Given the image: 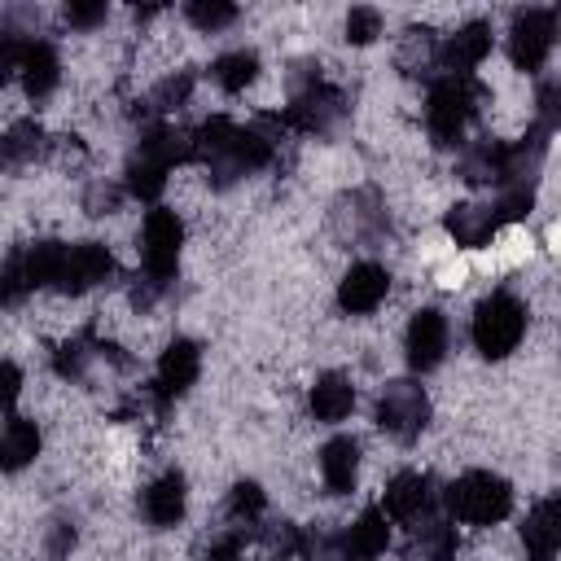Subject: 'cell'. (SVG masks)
Instances as JSON below:
<instances>
[{"instance_id":"cell-3","label":"cell","mask_w":561,"mask_h":561,"mask_svg":"<svg viewBox=\"0 0 561 561\" xmlns=\"http://www.w3.org/2000/svg\"><path fill=\"white\" fill-rule=\"evenodd\" d=\"M447 513L465 526H495L513 508V486L491 469H469L447 486Z\"/></svg>"},{"instance_id":"cell-31","label":"cell","mask_w":561,"mask_h":561,"mask_svg":"<svg viewBox=\"0 0 561 561\" xmlns=\"http://www.w3.org/2000/svg\"><path fill=\"white\" fill-rule=\"evenodd\" d=\"M377 35H381V13H377V9L359 4V9L346 13V39H351V44H373Z\"/></svg>"},{"instance_id":"cell-6","label":"cell","mask_w":561,"mask_h":561,"mask_svg":"<svg viewBox=\"0 0 561 561\" xmlns=\"http://www.w3.org/2000/svg\"><path fill=\"white\" fill-rule=\"evenodd\" d=\"M0 66L9 75H18L26 96H35V101L48 96L57 88V79H61V57H57V48L48 39H18V35H9L4 48H0Z\"/></svg>"},{"instance_id":"cell-4","label":"cell","mask_w":561,"mask_h":561,"mask_svg":"<svg viewBox=\"0 0 561 561\" xmlns=\"http://www.w3.org/2000/svg\"><path fill=\"white\" fill-rule=\"evenodd\" d=\"M526 337V302L513 294H486L473 311V346L486 359H504L517 351V342Z\"/></svg>"},{"instance_id":"cell-32","label":"cell","mask_w":561,"mask_h":561,"mask_svg":"<svg viewBox=\"0 0 561 561\" xmlns=\"http://www.w3.org/2000/svg\"><path fill=\"white\" fill-rule=\"evenodd\" d=\"M535 105H539V127H543V131L561 127V75H557V79H548V83L539 88Z\"/></svg>"},{"instance_id":"cell-1","label":"cell","mask_w":561,"mask_h":561,"mask_svg":"<svg viewBox=\"0 0 561 561\" xmlns=\"http://www.w3.org/2000/svg\"><path fill=\"white\" fill-rule=\"evenodd\" d=\"M180 245H184V219L167 206H153L140 224V272H145V302L153 294H162L175 280V263H180Z\"/></svg>"},{"instance_id":"cell-22","label":"cell","mask_w":561,"mask_h":561,"mask_svg":"<svg viewBox=\"0 0 561 561\" xmlns=\"http://www.w3.org/2000/svg\"><path fill=\"white\" fill-rule=\"evenodd\" d=\"M403 561H456V530H451V522L430 517V522L412 526Z\"/></svg>"},{"instance_id":"cell-30","label":"cell","mask_w":561,"mask_h":561,"mask_svg":"<svg viewBox=\"0 0 561 561\" xmlns=\"http://www.w3.org/2000/svg\"><path fill=\"white\" fill-rule=\"evenodd\" d=\"M39 140H44V131H39L35 123H13V127H9V136H4V162H9V167H18L22 158L39 153Z\"/></svg>"},{"instance_id":"cell-28","label":"cell","mask_w":561,"mask_h":561,"mask_svg":"<svg viewBox=\"0 0 561 561\" xmlns=\"http://www.w3.org/2000/svg\"><path fill=\"white\" fill-rule=\"evenodd\" d=\"M184 13L197 31H224L237 22V4H224V0H193Z\"/></svg>"},{"instance_id":"cell-12","label":"cell","mask_w":561,"mask_h":561,"mask_svg":"<svg viewBox=\"0 0 561 561\" xmlns=\"http://www.w3.org/2000/svg\"><path fill=\"white\" fill-rule=\"evenodd\" d=\"M386 517L390 522H403V526H421L434 517V491H430V478L425 473H394L386 482V500H381Z\"/></svg>"},{"instance_id":"cell-18","label":"cell","mask_w":561,"mask_h":561,"mask_svg":"<svg viewBox=\"0 0 561 561\" xmlns=\"http://www.w3.org/2000/svg\"><path fill=\"white\" fill-rule=\"evenodd\" d=\"M500 228V215L495 206H482V202H460L447 210V237L460 245V250H482Z\"/></svg>"},{"instance_id":"cell-11","label":"cell","mask_w":561,"mask_h":561,"mask_svg":"<svg viewBox=\"0 0 561 561\" xmlns=\"http://www.w3.org/2000/svg\"><path fill=\"white\" fill-rule=\"evenodd\" d=\"M491 57V26L486 22H465L438 44V66L451 79H473V70Z\"/></svg>"},{"instance_id":"cell-19","label":"cell","mask_w":561,"mask_h":561,"mask_svg":"<svg viewBox=\"0 0 561 561\" xmlns=\"http://www.w3.org/2000/svg\"><path fill=\"white\" fill-rule=\"evenodd\" d=\"M320 478L333 495H346L355 491V478H359V443L355 438H329L320 447Z\"/></svg>"},{"instance_id":"cell-24","label":"cell","mask_w":561,"mask_h":561,"mask_svg":"<svg viewBox=\"0 0 561 561\" xmlns=\"http://www.w3.org/2000/svg\"><path fill=\"white\" fill-rule=\"evenodd\" d=\"M210 79H215L224 92H245V88L259 79V53H250V48H237V53H224V57H215V66H210Z\"/></svg>"},{"instance_id":"cell-13","label":"cell","mask_w":561,"mask_h":561,"mask_svg":"<svg viewBox=\"0 0 561 561\" xmlns=\"http://www.w3.org/2000/svg\"><path fill=\"white\" fill-rule=\"evenodd\" d=\"M110 272H114V254H110L101 241L66 245V263H61V280H57V289H61V294H83V289L110 280Z\"/></svg>"},{"instance_id":"cell-7","label":"cell","mask_w":561,"mask_h":561,"mask_svg":"<svg viewBox=\"0 0 561 561\" xmlns=\"http://www.w3.org/2000/svg\"><path fill=\"white\" fill-rule=\"evenodd\" d=\"M425 421H430V399H425V390L416 381H390L381 390V399H377V425L390 438L412 443V438H421Z\"/></svg>"},{"instance_id":"cell-25","label":"cell","mask_w":561,"mask_h":561,"mask_svg":"<svg viewBox=\"0 0 561 561\" xmlns=\"http://www.w3.org/2000/svg\"><path fill=\"white\" fill-rule=\"evenodd\" d=\"M127 193L131 197H140V202H158L162 197V188H167V171L162 167H153V162H145V158H131L127 162Z\"/></svg>"},{"instance_id":"cell-33","label":"cell","mask_w":561,"mask_h":561,"mask_svg":"<svg viewBox=\"0 0 561 561\" xmlns=\"http://www.w3.org/2000/svg\"><path fill=\"white\" fill-rule=\"evenodd\" d=\"M66 22L75 31H92L105 22V0H92V4H66Z\"/></svg>"},{"instance_id":"cell-21","label":"cell","mask_w":561,"mask_h":561,"mask_svg":"<svg viewBox=\"0 0 561 561\" xmlns=\"http://www.w3.org/2000/svg\"><path fill=\"white\" fill-rule=\"evenodd\" d=\"M184 504H188V491H184V478L180 473H162L158 482L145 486V517L149 526H175L184 517Z\"/></svg>"},{"instance_id":"cell-10","label":"cell","mask_w":561,"mask_h":561,"mask_svg":"<svg viewBox=\"0 0 561 561\" xmlns=\"http://www.w3.org/2000/svg\"><path fill=\"white\" fill-rule=\"evenodd\" d=\"M197 373H202V351H197V342H188V337H175L167 351H162V359H158V377H153V403L158 408H167V403H175L193 381H197Z\"/></svg>"},{"instance_id":"cell-20","label":"cell","mask_w":561,"mask_h":561,"mask_svg":"<svg viewBox=\"0 0 561 561\" xmlns=\"http://www.w3.org/2000/svg\"><path fill=\"white\" fill-rule=\"evenodd\" d=\"M351 408H355V386H351V377H342V373L316 377V386H311V416H316V421L337 425V421L351 416Z\"/></svg>"},{"instance_id":"cell-26","label":"cell","mask_w":561,"mask_h":561,"mask_svg":"<svg viewBox=\"0 0 561 561\" xmlns=\"http://www.w3.org/2000/svg\"><path fill=\"white\" fill-rule=\"evenodd\" d=\"M101 351V342H92L88 333H79V337H66L61 346H57V355H53V368L61 373V377H83V368H88V359Z\"/></svg>"},{"instance_id":"cell-16","label":"cell","mask_w":561,"mask_h":561,"mask_svg":"<svg viewBox=\"0 0 561 561\" xmlns=\"http://www.w3.org/2000/svg\"><path fill=\"white\" fill-rule=\"evenodd\" d=\"M522 543L530 561H552L561 552V495L539 500L522 522Z\"/></svg>"},{"instance_id":"cell-14","label":"cell","mask_w":561,"mask_h":561,"mask_svg":"<svg viewBox=\"0 0 561 561\" xmlns=\"http://www.w3.org/2000/svg\"><path fill=\"white\" fill-rule=\"evenodd\" d=\"M337 557L342 561H377L390 548V517L386 508H364L342 535H337Z\"/></svg>"},{"instance_id":"cell-15","label":"cell","mask_w":561,"mask_h":561,"mask_svg":"<svg viewBox=\"0 0 561 561\" xmlns=\"http://www.w3.org/2000/svg\"><path fill=\"white\" fill-rule=\"evenodd\" d=\"M447 316L443 311H434V307H421L416 316H412V324H408V364L416 368V373H430V368H438L443 364V355H447Z\"/></svg>"},{"instance_id":"cell-35","label":"cell","mask_w":561,"mask_h":561,"mask_svg":"<svg viewBox=\"0 0 561 561\" xmlns=\"http://www.w3.org/2000/svg\"><path fill=\"white\" fill-rule=\"evenodd\" d=\"M70 548H75V530H70V526H53V535H48V557L61 561Z\"/></svg>"},{"instance_id":"cell-8","label":"cell","mask_w":561,"mask_h":561,"mask_svg":"<svg viewBox=\"0 0 561 561\" xmlns=\"http://www.w3.org/2000/svg\"><path fill=\"white\" fill-rule=\"evenodd\" d=\"M557 44V13L552 9H522L508 26V61L517 70H539Z\"/></svg>"},{"instance_id":"cell-2","label":"cell","mask_w":561,"mask_h":561,"mask_svg":"<svg viewBox=\"0 0 561 561\" xmlns=\"http://www.w3.org/2000/svg\"><path fill=\"white\" fill-rule=\"evenodd\" d=\"M482 101H486L482 83L443 75L425 96V127H430L434 145H465V127H469V118L478 114Z\"/></svg>"},{"instance_id":"cell-23","label":"cell","mask_w":561,"mask_h":561,"mask_svg":"<svg viewBox=\"0 0 561 561\" xmlns=\"http://www.w3.org/2000/svg\"><path fill=\"white\" fill-rule=\"evenodd\" d=\"M0 456H4V469L9 473H18L22 465H31L39 456V425L26 421V416H9L4 438H0Z\"/></svg>"},{"instance_id":"cell-5","label":"cell","mask_w":561,"mask_h":561,"mask_svg":"<svg viewBox=\"0 0 561 561\" xmlns=\"http://www.w3.org/2000/svg\"><path fill=\"white\" fill-rule=\"evenodd\" d=\"M342 114H346V96L311 70L302 83H294V88H289V105H285L280 123H285L289 131L324 136V131H333V127L342 123Z\"/></svg>"},{"instance_id":"cell-27","label":"cell","mask_w":561,"mask_h":561,"mask_svg":"<svg viewBox=\"0 0 561 561\" xmlns=\"http://www.w3.org/2000/svg\"><path fill=\"white\" fill-rule=\"evenodd\" d=\"M263 508H267V495H263L259 482H237V486L228 491V517H232V522L250 526L254 517H263Z\"/></svg>"},{"instance_id":"cell-17","label":"cell","mask_w":561,"mask_h":561,"mask_svg":"<svg viewBox=\"0 0 561 561\" xmlns=\"http://www.w3.org/2000/svg\"><path fill=\"white\" fill-rule=\"evenodd\" d=\"M456 171H460V180H469V184H500L504 171H508V145L495 140V136L465 140Z\"/></svg>"},{"instance_id":"cell-29","label":"cell","mask_w":561,"mask_h":561,"mask_svg":"<svg viewBox=\"0 0 561 561\" xmlns=\"http://www.w3.org/2000/svg\"><path fill=\"white\" fill-rule=\"evenodd\" d=\"M188 92H193V75H188V70H180V75H167V79L153 88L149 105H153L158 114H171V110H180V105L188 101Z\"/></svg>"},{"instance_id":"cell-36","label":"cell","mask_w":561,"mask_h":561,"mask_svg":"<svg viewBox=\"0 0 561 561\" xmlns=\"http://www.w3.org/2000/svg\"><path fill=\"white\" fill-rule=\"evenodd\" d=\"M18 381H22V377H18V364H4V399H9V403L18 399Z\"/></svg>"},{"instance_id":"cell-34","label":"cell","mask_w":561,"mask_h":561,"mask_svg":"<svg viewBox=\"0 0 561 561\" xmlns=\"http://www.w3.org/2000/svg\"><path fill=\"white\" fill-rule=\"evenodd\" d=\"M206 561H241V535H219L210 548H206Z\"/></svg>"},{"instance_id":"cell-9","label":"cell","mask_w":561,"mask_h":561,"mask_svg":"<svg viewBox=\"0 0 561 561\" xmlns=\"http://www.w3.org/2000/svg\"><path fill=\"white\" fill-rule=\"evenodd\" d=\"M390 294V272L373 259L351 263V272L337 280V307L346 316H373Z\"/></svg>"}]
</instances>
